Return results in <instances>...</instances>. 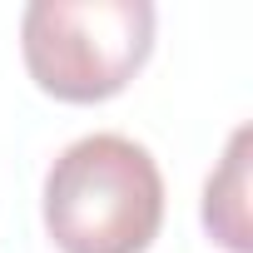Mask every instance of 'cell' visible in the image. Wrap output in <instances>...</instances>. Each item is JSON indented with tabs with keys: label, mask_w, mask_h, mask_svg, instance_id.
Here are the masks:
<instances>
[{
	"label": "cell",
	"mask_w": 253,
	"mask_h": 253,
	"mask_svg": "<svg viewBox=\"0 0 253 253\" xmlns=\"http://www.w3.org/2000/svg\"><path fill=\"white\" fill-rule=\"evenodd\" d=\"M159 223V164L124 134H84L45 174V228L60 253H144Z\"/></svg>",
	"instance_id": "1"
},
{
	"label": "cell",
	"mask_w": 253,
	"mask_h": 253,
	"mask_svg": "<svg viewBox=\"0 0 253 253\" xmlns=\"http://www.w3.org/2000/svg\"><path fill=\"white\" fill-rule=\"evenodd\" d=\"M20 50L40 89L70 104L119 94L154 50L149 0H30Z\"/></svg>",
	"instance_id": "2"
},
{
	"label": "cell",
	"mask_w": 253,
	"mask_h": 253,
	"mask_svg": "<svg viewBox=\"0 0 253 253\" xmlns=\"http://www.w3.org/2000/svg\"><path fill=\"white\" fill-rule=\"evenodd\" d=\"M243 149H248V129L233 134L223 169H218V174L209 179V189H204V223H209V233H213L223 248H233V253H248V248H253V238H248V213H243Z\"/></svg>",
	"instance_id": "3"
}]
</instances>
